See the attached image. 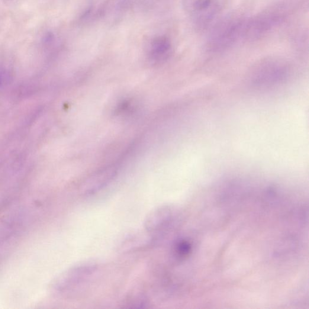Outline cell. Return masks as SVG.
I'll use <instances>...</instances> for the list:
<instances>
[{"label": "cell", "instance_id": "cell-1", "mask_svg": "<svg viewBox=\"0 0 309 309\" xmlns=\"http://www.w3.org/2000/svg\"><path fill=\"white\" fill-rule=\"evenodd\" d=\"M291 75V70L287 64L282 60H268L251 70L249 82L255 89H269L283 85Z\"/></svg>", "mask_w": 309, "mask_h": 309}, {"label": "cell", "instance_id": "cell-2", "mask_svg": "<svg viewBox=\"0 0 309 309\" xmlns=\"http://www.w3.org/2000/svg\"><path fill=\"white\" fill-rule=\"evenodd\" d=\"M246 19H229L222 22L212 32L208 48L212 52H220L246 39Z\"/></svg>", "mask_w": 309, "mask_h": 309}, {"label": "cell", "instance_id": "cell-3", "mask_svg": "<svg viewBox=\"0 0 309 309\" xmlns=\"http://www.w3.org/2000/svg\"><path fill=\"white\" fill-rule=\"evenodd\" d=\"M98 270V266L91 262L74 266L57 278L54 283V289L61 293L76 291L91 281Z\"/></svg>", "mask_w": 309, "mask_h": 309}, {"label": "cell", "instance_id": "cell-4", "mask_svg": "<svg viewBox=\"0 0 309 309\" xmlns=\"http://www.w3.org/2000/svg\"><path fill=\"white\" fill-rule=\"evenodd\" d=\"M173 212L167 206L154 209L147 215L144 220V230L154 237L167 229L171 223Z\"/></svg>", "mask_w": 309, "mask_h": 309}, {"label": "cell", "instance_id": "cell-5", "mask_svg": "<svg viewBox=\"0 0 309 309\" xmlns=\"http://www.w3.org/2000/svg\"><path fill=\"white\" fill-rule=\"evenodd\" d=\"M217 5L215 0H194L193 10L196 19L203 24L207 23L213 17L217 11Z\"/></svg>", "mask_w": 309, "mask_h": 309}, {"label": "cell", "instance_id": "cell-6", "mask_svg": "<svg viewBox=\"0 0 309 309\" xmlns=\"http://www.w3.org/2000/svg\"><path fill=\"white\" fill-rule=\"evenodd\" d=\"M112 175L113 173L111 172H104L93 176L83 186V193L85 195H90L98 192L107 184L112 178Z\"/></svg>", "mask_w": 309, "mask_h": 309}, {"label": "cell", "instance_id": "cell-7", "mask_svg": "<svg viewBox=\"0 0 309 309\" xmlns=\"http://www.w3.org/2000/svg\"><path fill=\"white\" fill-rule=\"evenodd\" d=\"M153 235L147 234H135L125 240V242L121 244L122 249L124 251H133L138 248L145 246L148 244L153 242L154 239Z\"/></svg>", "mask_w": 309, "mask_h": 309}, {"label": "cell", "instance_id": "cell-8", "mask_svg": "<svg viewBox=\"0 0 309 309\" xmlns=\"http://www.w3.org/2000/svg\"><path fill=\"white\" fill-rule=\"evenodd\" d=\"M171 44L168 39L165 37H159L152 42L151 47V55L156 59H163L170 53Z\"/></svg>", "mask_w": 309, "mask_h": 309}, {"label": "cell", "instance_id": "cell-9", "mask_svg": "<svg viewBox=\"0 0 309 309\" xmlns=\"http://www.w3.org/2000/svg\"><path fill=\"white\" fill-rule=\"evenodd\" d=\"M192 251L191 244L188 241L181 240L176 244L175 251L176 255L180 258L188 256Z\"/></svg>", "mask_w": 309, "mask_h": 309}, {"label": "cell", "instance_id": "cell-10", "mask_svg": "<svg viewBox=\"0 0 309 309\" xmlns=\"http://www.w3.org/2000/svg\"><path fill=\"white\" fill-rule=\"evenodd\" d=\"M3 2H4L5 3H10L13 1V0H2Z\"/></svg>", "mask_w": 309, "mask_h": 309}]
</instances>
